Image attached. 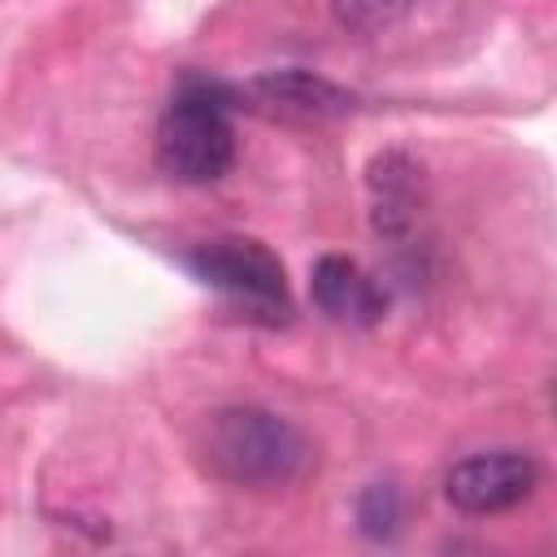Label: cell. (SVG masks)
<instances>
[{
  "mask_svg": "<svg viewBox=\"0 0 557 557\" xmlns=\"http://www.w3.org/2000/svg\"><path fill=\"white\" fill-rule=\"evenodd\" d=\"M196 453L213 479L235 487H283L309 466V440L287 418L257 405L205 413Z\"/></svg>",
  "mask_w": 557,
  "mask_h": 557,
  "instance_id": "cell-1",
  "label": "cell"
},
{
  "mask_svg": "<svg viewBox=\"0 0 557 557\" xmlns=\"http://www.w3.org/2000/svg\"><path fill=\"white\" fill-rule=\"evenodd\" d=\"M235 161L226 91L209 78H183L157 122V165L178 183H218Z\"/></svg>",
  "mask_w": 557,
  "mask_h": 557,
  "instance_id": "cell-2",
  "label": "cell"
},
{
  "mask_svg": "<svg viewBox=\"0 0 557 557\" xmlns=\"http://www.w3.org/2000/svg\"><path fill=\"white\" fill-rule=\"evenodd\" d=\"M187 265L200 283L222 292L235 309H244L257 322H287L292 318V292L283 261L248 235H222L187 252Z\"/></svg>",
  "mask_w": 557,
  "mask_h": 557,
  "instance_id": "cell-3",
  "label": "cell"
},
{
  "mask_svg": "<svg viewBox=\"0 0 557 557\" xmlns=\"http://www.w3.org/2000/svg\"><path fill=\"white\" fill-rule=\"evenodd\" d=\"M540 483V470L527 453L518 448H496V453H474L457 461L444 479V496L461 513H505L522 505Z\"/></svg>",
  "mask_w": 557,
  "mask_h": 557,
  "instance_id": "cell-4",
  "label": "cell"
},
{
  "mask_svg": "<svg viewBox=\"0 0 557 557\" xmlns=\"http://www.w3.org/2000/svg\"><path fill=\"white\" fill-rule=\"evenodd\" d=\"M309 292H313V305H318L326 318L352 322V326H370V322H379L383 309H387L379 283H374L352 257H339V252L318 257L313 278H309Z\"/></svg>",
  "mask_w": 557,
  "mask_h": 557,
  "instance_id": "cell-5",
  "label": "cell"
},
{
  "mask_svg": "<svg viewBox=\"0 0 557 557\" xmlns=\"http://www.w3.org/2000/svg\"><path fill=\"white\" fill-rule=\"evenodd\" d=\"M252 96H257V104H265L270 113H283V117H339L352 109L348 91H339L335 83H326L309 70L261 74L252 83Z\"/></svg>",
  "mask_w": 557,
  "mask_h": 557,
  "instance_id": "cell-6",
  "label": "cell"
},
{
  "mask_svg": "<svg viewBox=\"0 0 557 557\" xmlns=\"http://www.w3.org/2000/svg\"><path fill=\"white\" fill-rule=\"evenodd\" d=\"M370 191H374V231L379 235H405L418 218V165L400 152L374 157Z\"/></svg>",
  "mask_w": 557,
  "mask_h": 557,
  "instance_id": "cell-7",
  "label": "cell"
},
{
  "mask_svg": "<svg viewBox=\"0 0 557 557\" xmlns=\"http://www.w3.org/2000/svg\"><path fill=\"white\" fill-rule=\"evenodd\" d=\"M409 4L413 0H331V13H335V22L344 30H361L366 35V30H383L396 17H405Z\"/></svg>",
  "mask_w": 557,
  "mask_h": 557,
  "instance_id": "cell-8",
  "label": "cell"
},
{
  "mask_svg": "<svg viewBox=\"0 0 557 557\" xmlns=\"http://www.w3.org/2000/svg\"><path fill=\"white\" fill-rule=\"evenodd\" d=\"M357 518H361L366 535H379V540H383V535H392V531H396V522H400V500H396V487L374 483V487L361 496Z\"/></svg>",
  "mask_w": 557,
  "mask_h": 557,
  "instance_id": "cell-9",
  "label": "cell"
}]
</instances>
